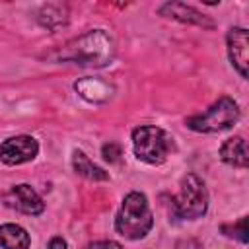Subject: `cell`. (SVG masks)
Returning a JSON list of instances; mask_svg holds the SVG:
<instances>
[{"label": "cell", "instance_id": "cell-10", "mask_svg": "<svg viewBox=\"0 0 249 249\" xmlns=\"http://www.w3.org/2000/svg\"><path fill=\"white\" fill-rule=\"evenodd\" d=\"M220 158L222 161H226L228 165H233V167H247V144L241 136H233V138H228L222 148H220Z\"/></svg>", "mask_w": 249, "mask_h": 249}, {"label": "cell", "instance_id": "cell-3", "mask_svg": "<svg viewBox=\"0 0 249 249\" xmlns=\"http://www.w3.org/2000/svg\"><path fill=\"white\" fill-rule=\"evenodd\" d=\"M132 148L138 160L150 165H160L171 154L173 138L163 128L146 124L132 130Z\"/></svg>", "mask_w": 249, "mask_h": 249}, {"label": "cell", "instance_id": "cell-14", "mask_svg": "<svg viewBox=\"0 0 249 249\" xmlns=\"http://www.w3.org/2000/svg\"><path fill=\"white\" fill-rule=\"evenodd\" d=\"M103 158L107 161H119V158H121V146L119 144H113V142L105 144L103 146Z\"/></svg>", "mask_w": 249, "mask_h": 249}, {"label": "cell", "instance_id": "cell-16", "mask_svg": "<svg viewBox=\"0 0 249 249\" xmlns=\"http://www.w3.org/2000/svg\"><path fill=\"white\" fill-rule=\"evenodd\" d=\"M88 249H123V247L115 241H95V243L88 245Z\"/></svg>", "mask_w": 249, "mask_h": 249}, {"label": "cell", "instance_id": "cell-11", "mask_svg": "<svg viewBox=\"0 0 249 249\" xmlns=\"http://www.w3.org/2000/svg\"><path fill=\"white\" fill-rule=\"evenodd\" d=\"M0 245L2 249H29V233L18 224L0 226Z\"/></svg>", "mask_w": 249, "mask_h": 249}, {"label": "cell", "instance_id": "cell-2", "mask_svg": "<svg viewBox=\"0 0 249 249\" xmlns=\"http://www.w3.org/2000/svg\"><path fill=\"white\" fill-rule=\"evenodd\" d=\"M154 226V216L148 204V198L132 191L123 198L121 210L115 218V230L124 239H142Z\"/></svg>", "mask_w": 249, "mask_h": 249}, {"label": "cell", "instance_id": "cell-6", "mask_svg": "<svg viewBox=\"0 0 249 249\" xmlns=\"http://www.w3.org/2000/svg\"><path fill=\"white\" fill-rule=\"evenodd\" d=\"M39 152V144L33 136H12L0 144V160L8 165H19L31 161Z\"/></svg>", "mask_w": 249, "mask_h": 249}, {"label": "cell", "instance_id": "cell-5", "mask_svg": "<svg viewBox=\"0 0 249 249\" xmlns=\"http://www.w3.org/2000/svg\"><path fill=\"white\" fill-rule=\"evenodd\" d=\"M237 119H239L237 103L231 97H220L204 113L193 115L185 123L191 130H196V132H220L235 124Z\"/></svg>", "mask_w": 249, "mask_h": 249}, {"label": "cell", "instance_id": "cell-9", "mask_svg": "<svg viewBox=\"0 0 249 249\" xmlns=\"http://www.w3.org/2000/svg\"><path fill=\"white\" fill-rule=\"evenodd\" d=\"M160 14L165 16V18L183 21V23H193V25H200V27H208V29L214 27V21L208 19L202 12L195 10L193 6L181 4V2H167V4H163L160 8Z\"/></svg>", "mask_w": 249, "mask_h": 249}, {"label": "cell", "instance_id": "cell-1", "mask_svg": "<svg viewBox=\"0 0 249 249\" xmlns=\"http://www.w3.org/2000/svg\"><path fill=\"white\" fill-rule=\"evenodd\" d=\"M113 54H115L113 39L103 29L88 31L78 39L70 41L60 51L62 60H70L80 66H105L111 62Z\"/></svg>", "mask_w": 249, "mask_h": 249}, {"label": "cell", "instance_id": "cell-12", "mask_svg": "<svg viewBox=\"0 0 249 249\" xmlns=\"http://www.w3.org/2000/svg\"><path fill=\"white\" fill-rule=\"evenodd\" d=\"M72 165H74V171L86 179H91V181H107L109 179V173L103 171L99 165H95L82 150H74Z\"/></svg>", "mask_w": 249, "mask_h": 249}, {"label": "cell", "instance_id": "cell-17", "mask_svg": "<svg viewBox=\"0 0 249 249\" xmlns=\"http://www.w3.org/2000/svg\"><path fill=\"white\" fill-rule=\"evenodd\" d=\"M47 249H66V241L62 239V237H53L51 241H49V245H47Z\"/></svg>", "mask_w": 249, "mask_h": 249}, {"label": "cell", "instance_id": "cell-7", "mask_svg": "<svg viewBox=\"0 0 249 249\" xmlns=\"http://www.w3.org/2000/svg\"><path fill=\"white\" fill-rule=\"evenodd\" d=\"M4 200H6V204L10 208H14V210H18L21 214H27V216H37V214H41L45 210L43 198L37 195L35 189H31V185H25V183L14 185L6 193Z\"/></svg>", "mask_w": 249, "mask_h": 249}, {"label": "cell", "instance_id": "cell-13", "mask_svg": "<svg viewBox=\"0 0 249 249\" xmlns=\"http://www.w3.org/2000/svg\"><path fill=\"white\" fill-rule=\"evenodd\" d=\"M76 91L89 101H103L111 95V88L107 84H103L99 80H91V78L76 82Z\"/></svg>", "mask_w": 249, "mask_h": 249}, {"label": "cell", "instance_id": "cell-4", "mask_svg": "<svg viewBox=\"0 0 249 249\" xmlns=\"http://www.w3.org/2000/svg\"><path fill=\"white\" fill-rule=\"evenodd\" d=\"M175 214L185 220H196L200 218L208 208V191L204 187V181L195 175L187 173L181 179L179 195L173 200Z\"/></svg>", "mask_w": 249, "mask_h": 249}, {"label": "cell", "instance_id": "cell-8", "mask_svg": "<svg viewBox=\"0 0 249 249\" xmlns=\"http://www.w3.org/2000/svg\"><path fill=\"white\" fill-rule=\"evenodd\" d=\"M228 54L233 64V68L241 74V78H247V64H249V41L247 31L243 27H231L228 31Z\"/></svg>", "mask_w": 249, "mask_h": 249}, {"label": "cell", "instance_id": "cell-15", "mask_svg": "<svg viewBox=\"0 0 249 249\" xmlns=\"http://www.w3.org/2000/svg\"><path fill=\"white\" fill-rule=\"evenodd\" d=\"M228 235H233V237H237L239 241H247V220L245 218H241L233 228H231V233H228Z\"/></svg>", "mask_w": 249, "mask_h": 249}]
</instances>
